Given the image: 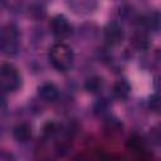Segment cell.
I'll return each instance as SVG.
<instances>
[{
	"mask_svg": "<svg viewBox=\"0 0 161 161\" xmlns=\"http://www.w3.org/2000/svg\"><path fill=\"white\" fill-rule=\"evenodd\" d=\"M48 60L57 72L65 73L70 70L74 64V52L68 44L57 43L50 47L48 52Z\"/></svg>",
	"mask_w": 161,
	"mask_h": 161,
	"instance_id": "1",
	"label": "cell"
},
{
	"mask_svg": "<svg viewBox=\"0 0 161 161\" xmlns=\"http://www.w3.org/2000/svg\"><path fill=\"white\" fill-rule=\"evenodd\" d=\"M20 40L21 34L15 23H6L3 25L0 34V49L4 55L9 58L18 55L20 50Z\"/></svg>",
	"mask_w": 161,
	"mask_h": 161,
	"instance_id": "2",
	"label": "cell"
},
{
	"mask_svg": "<svg viewBox=\"0 0 161 161\" xmlns=\"http://www.w3.org/2000/svg\"><path fill=\"white\" fill-rule=\"evenodd\" d=\"M23 86V77L19 69L11 63H3L0 67V87L4 93H14Z\"/></svg>",
	"mask_w": 161,
	"mask_h": 161,
	"instance_id": "3",
	"label": "cell"
},
{
	"mask_svg": "<svg viewBox=\"0 0 161 161\" xmlns=\"http://www.w3.org/2000/svg\"><path fill=\"white\" fill-rule=\"evenodd\" d=\"M50 31L53 36L58 40H64L69 38L73 33V26L69 19L63 14H55L50 19Z\"/></svg>",
	"mask_w": 161,
	"mask_h": 161,
	"instance_id": "4",
	"label": "cell"
},
{
	"mask_svg": "<svg viewBox=\"0 0 161 161\" xmlns=\"http://www.w3.org/2000/svg\"><path fill=\"white\" fill-rule=\"evenodd\" d=\"M103 39L109 47L119 45L125 39V30L122 25L116 20L108 21L103 28Z\"/></svg>",
	"mask_w": 161,
	"mask_h": 161,
	"instance_id": "5",
	"label": "cell"
},
{
	"mask_svg": "<svg viewBox=\"0 0 161 161\" xmlns=\"http://www.w3.org/2000/svg\"><path fill=\"white\" fill-rule=\"evenodd\" d=\"M68 9L77 15H91L98 8V0H64Z\"/></svg>",
	"mask_w": 161,
	"mask_h": 161,
	"instance_id": "6",
	"label": "cell"
},
{
	"mask_svg": "<svg viewBox=\"0 0 161 161\" xmlns=\"http://www.w3.org/2000/svg\"><path fill=\"white\" fill-rule=\"evenodd\" d=\"M138 24L142 29H145L148 33H158L161 31V11L160 10H152L143 16H140Z\"/></svg>",
	"mask_w": 161,
	"mask_h": 161,
	"instance_id": "7",
	"label": "cell"
},
{
	"mask_svg": "<svg viewBox=\"0 0 161 161\" xmlns=\"http://www.w3.org/2000/svg\"><path fill=\"white\" fill-rule=\"evenodd\" d=\"M11 135L18 143H26L31 140V136H33L31 125L28 122H19L13 127Z\"/></svg>",
	"mask_w": 161,
	"mask_h": 161,
	"instance_id": "8",
	"label": "cell"
},
{
	"mask_svg": "<svg viewBox=\"0 0 161 161\" xmlns=\"http://www.w3.org/2000/svg\"><path fill=\"white\" fill-rule=\"evenodd\" d=\"M38 94L42 101L53 103L59 98V88L53 82H45L38 87Z\"/></svg>",
	"mask_w": 161,
	"mask_h": 161,
	"instance_id": "9",
	"label": "cell"
},
{
	"mask_svg": "<svg viewBox=\"0 0 161 161\" xmlns=\"http://www.w3.org/2000/svg\"><path fill=\"white\" fill-rule=\"evenodd\" d=\"M130 43H131V45L136 50H141V52L147 50L150 48V45H151L148 31H146L142 28L138 29V30H136V31H133L132 35H131V38H130Z\"/></svg>",
	"mask_w": 161,
	"mask_h": 161,
	"instance_id": "10",
	"label": "cell"
},
{
	"mask_svg": "<svg viewBox=\"0 0 161 161\" xmlns=\"http://www.w3.org/2000/svg\"><path fill=\"white\" fill-rule=\"evenodd\" d=\"M131 91H132L131 83L125 78L118 79L112 87V94L118 101H127L128 97L131 96Z\"/></svg>",
	"mask_w": 161,
	"mask_h": 161,
	"instance_id": "11",
	"label": "cell"
},
{
	"mask_svg": "<svg viewBox=\"0 0 161 161\" xmlns=\"http://www.w3.org/2000/svg\"><path fill=\"white\" fill-rule=\"evenodd\" d=\"M103 130H104V132L107 135L116 136V135H119L122 132L123 123L117 117L107 114V116H104V119H103Z\"/></svg>",
	"mask_w": 161,
	"mask_h": 161,
	"instance_id": "12",
	"label": "cell"
},
{
	"mask_svg": "<svg viewBox=\"0 0 161 161\" xmlns=\"http://www.w3.org/2000/svg\"><path fill=\"white\" fill-rule=\"evenodd\" d=\"M25 11H26V15H28L30 19H33V20H35V21H40V20H43V19L45 18V15H47L45 3L36 0V1L31 3L30 5H28Z\"/></svg>",
	"mask_w": 161,
	"mask_h": 161,
	"instance_id": "13",
	"label": "cell"
},
{
	"mask_svg": "<svg viewBox=\"0 0 161 161\" xmlns=\"http://www.w3.org/2000/svg\"><path fill=\"white\" fill-rule=\"evenodd\" d=\"M104 87V79L101 75H91L84 80L83 88L91 93V94H97L99 93Z\"/></svg>",
	"mask_w": 161,
	"mask_h": 161,
	"instance_id": "14",
	"label": "cell"
},
{
	"mask_svg": "<svg viewBox=\"0 0 161 161\" xmlns=\"http://www.w3.org/2000/svg\"><path fill=\"white\" fill-rule=\"evenodd\" d=\"M127 147L135 152H143V151H147V147H146V142L142 137H140L138 135H132L128 137L127 140Z\"/></svg>",
	"mask_w": 161,
	"mask_h": 161,
	"instance_id": "15",
	"label": "cell"
},
{
	"mask_svg": "<svg viewBox=\"0 0 161 161\" xmlns=\"http://www.w3.org/2000/svg\"><path fill=\"white\" fill-rule=\"evenodd\" d=\"M148 108L155 113H161V94L155 93L148 98Z\"/></svg>",
	"mask_w": 161,
	"mask_h": 161,
	"instance_id": "16",
	"label": "cell"
},
{
	"mask_svg": "<svg viewBox=\"0 0 161 161\" xmlns=\"http://www.w3.org/2000/svg\"><path fill=\"white\" fill-rule=\"evenodd\" d=\"M108 108H109V103L106 99H99L94 104V113L98 114V116H107L108 114Z\"/></svg>",
	"mask_w": 161,
	"mask_h": 161,
	"instance_id": "17",
	"label": "cell"
},
{
	"mask_svg": "<svg viewBox=\"0 0 161 161\" xmlns=\"http://www.w3.org/2000/svg\"><path fill=\"white\" fill-rule=\"evenodd\" d=\"M150 141L156 146H161V126L150 131Z\"/></svg>",
	"mask_w": 161,
	"mask_h": 161,
	"instance_id": "18",
	"label": "cell"
},
{
	"mask_svg": "<svg viewBox=\"0 0 161 161\" xmlns=\"http://www.w3.org/2000/svg\"><path fill=\"white\" fill-rule=\"evenodd\" d=\"M155 88L157 92H161V75L155 78Z\"/></svg>",
	"mask_w": 161,
	"mask_h": 161,
	"instance_id": "19",
	"label": "cell"
},
{
	"mask_svg": "<svg viewBox=\"0 0 161 161\" xmlns=\"http://www.w3.org/2000/svg\"><path fill=\"white\" fill-rule=\"evenodd\" d=\"M39 1H43V3H48V1H52V0H39Z\"/></svg>",
	"mask_w": 161,
	"mask_h": 161,
	"instance_id": "20",
	"label": "cell"
}]
</instances>
